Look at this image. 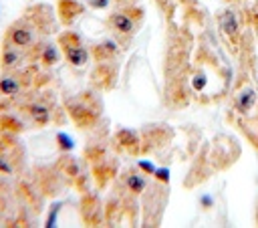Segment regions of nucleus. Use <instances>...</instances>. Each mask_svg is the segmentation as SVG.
Segmentation results:
<instances>
[{"label": "nucleus", "mask_w": 258, "mask_h": 228, "mask_svg": "<svg viewBox=\"0 0 258 228\" xmlns=\"http://www.w3.org/2000/svg\"><path fill=\"white\" fill-rule=\"evenodd\" d=\"M65 45V53H67V59L71 61L75 67H83L85 63H87V59H89V53L85 51V48L81 46V43L79 41H75L73 45H69V43H63Z\"/></svg>", "instance_id": "obj_1"}, {"label": "nucleus", "mask_w": 258, "mask_h": 228, "mask_svg": "<svg viewBox=\"0 0 258 228\" xmlns=\"http://www.w3.org/2000/svg\"><path fill=\"white\" fill-rule=\"evenodd\" d=\"M10 41L16 45V46H28L30 43H32V32L28 30V28H23V26H19V28H12L10 30Z\"/></svg>", "instance_id": "obj_2"}, {"label": "nucleus", "mask_w": 258, "mask_h": 228, "mask_svg": "<svg viewBox=\"0 0 258 228\" xmlns=\"http://www.w3.org/2000/svg\"><path fill=\"white\" fill-rule=\"evenodd\" d=\"M111 24L119 32H131L133 30V23H131L129 16H125V14H115V16H111Z\"/></svg>", "instance_id": "obj_3"}, {"label": "nucleus", "mask_w": 258, "mask_h": 228, "mask_svg": "<svg viewBox=\"0 0 258 228\" xmlns=\"http://www.w3.org/2000/svg\"><path fill=\"white\" fill-rule=\"evenodd\" d=\"M28 113H30V117L37 121V123H41V125H45L47 121H48V109L45 107V105H30L28 107Z\"/></svg>", "instance_id": "obj_4"}, {"label": "nucleus", "mask_w": 258, "mask_h": 228, "mask_svg": "<svg viewBox=\"0 0 258 228\" xmlns=\"http://www.w3.org/2000/svg\"><path fill=\"white\" fill-rule=\"evenodd\" d=\"M222 28H224L230 37H236V32H238V21H236V16L234 12H224V19H222Z\"/></svg>", "instance_id": "obj_5"}, {"label": "nucleus", "mask_w": 258, "mask_h": 228, "mask_svg": "<svg viewBox=\"0 0 258 228\" xmlns=\"http://www.w3.org/2000/svg\"><path fill=\"white\" fill-rule=\"evenodd\" d=\"M254 99H256V93L252 89L242 91V93H240V97H238V109L240 111H248L254 105Z\"/></svg>", "instance_id": "obj_6"}, {"label": "nucleus", "mask_w": 258, "mask_h": 228, "mask_svg": "<svg viewBox=\"0 0 258 228\" xmlns=\"http://www.w3.org/2000/svg\"><path fill=\"white\" fill-rule=\"evenodd\" d=\"M19 91V83H16V79L12 77H2L0 79V93L2 95H14Z\"/></svg>", "instance_id": "obj_7"}, {"label": "nucleus", "mask_w": 258, "mask_h": 228, "mask_svg": "<svg viewBox=\"0 0 258 228\" xmlns=\"http://www.w3.org/2000/svg\"><path fill=\"white\" fill-rule=\"evenodd\" d=\"M127 186H129L131 192L140 194V192H143V188H145V180H143L140 174H129V176H127Z\"/></svg>", "instance_id": "obj_8"}, {"label": "nucleus", "mask_w": 258, "mask_h": 228, "mask_svg": "<svg viewBox=\"0 0 258 228\" xmlns=\"http://www.w3.org/2000/svg\"><path fill=\"white\" fill-rule=\"evenodd\" d=\"M21 57L16 51H12L10 46L4 48V53H2V67H14V65H19Z\"/></svg>", "instance_id": "obj_9"}, {"label": "nucleus", "mask_w": 258, "mask_h": 228, "mask_svg": "<svg viewBox=\"0 0 258 228\" xmlns=\"http://www.w3.org/2000/svg\"><path fill=\"white\" fill-rule=\"evenodd\" d=\"M43 61L47 65H55L59 61V53H57V48L53 45H47L45 46V51H43Z\"/></svg>", "instance_id": "obj_10"}, {"label": "nucleus", "mask_w": 258, "mask_h": 228, "mask_svg": "<svg viewBox=\"0 0 258 228\" xmlns=\"http://www.w3.org/2000/svg\"><path fill=\"white\" fill-rule=\"evenodd\" d=\"M57 141H59V148L61 150H65V152H71L73 148H75V141H73V137L71 136H67V134H57Z\"/></svg>", "instance_id": "obj_11"}, {"label": "nucleus", "mask_w": 258, "mask_h": 228, "mask_svg": "<svg viewBox=\"0 0 258 228\" xmlns=\"http://www.w3.org/2000/svg\"><path fill=\"white\" fill-rule=\"evenodd\" d=\"M59 204H55L53 206V210H50V214H48V218H47V226H57V214H59Z\"/></svg>", "instance_id": "obj_12"}, {"label": "nucleus", "mask_w": 258, "mask_h": 228, "mask_svg": "<svg viewBox=\"0 0 258 228\" xmlns=\"http://www.w3.org/2000/svg\"><path fill=\"white\" fill-rule=\"evenodd\" d=\"M140 168L145 170L147 174H156V166H153L151 161H147V160H141V161H140Z\"/></svg>", "instance_id": "obj_13"}, {"label": "nucleus", "mask_w": 258, "mask_h": 228, "mask_svg": "<svg viewBox=\"0 0 258 228\" xmlns=\"http://www.w3.org/2000/svg\"><path fill=\"white\" fill-rule=\"evenodd\" d=\"M156 178H158V180H162V182H167V180H169V170H167V168L156 170Z\"/></svg>", "instance_id": "obj_14"}, {"label": "nucleus", "mask_w": 258, "mask_h": 228, "mask_svg": "<svg viewBox=\"0 0 258 228\" xmlns=\"http://www.w3.org/2000/svg\"><path fill=\"white\" fill-rule=\"evenodd\" d=\"M204 85H206V77H204V75H198V77L194 79V89L202 91V89H204Z\"/></svg>", "instance_id": "obj_15"}, {"label": "nucleus", "mask_w": 258, "mask_h": 228, "mask_svg": "<svg viewBox=\"0 0 258 228\" xmlns=\"http://www.w3.org/2000/svg\"><path fill=\"white\" fill-rule=\"evenodd\" d=\"M0 172H2V174H10V172H12V168L8 166L6 158H0Z\"/></svg>", "instance_id": "obj_16"}, {"label": "nucleus", "mask_w": 258, "mask_h": 228, "mask_svg": "<svg viewBox=\"0 0 258 228\" xmlns=\"http://www.w3.org/2000/svg\"><path fill=\"white\" fill-rule=\"evenodd\" d=\"M200 202H202V206H204V208H210V206L214 204V198H212V196H208V194H204V196L200 198Z\"/></svg>", "instance_id": "obj_17"}, {"label": "nucleus", "mask_w": 258, "mask_h": 228, "mask_svg": "<svg viewBox=\"0 0 258 228\" xmlns=\"http://www.w3.org/2000/svg\"><path fill=\"white\" fill-rule=\"evenodd\" d=\"M109 4V0H91V6L95 8H105Z\"/></svg>", "instance_id": "obj_18"}]
</instances>
